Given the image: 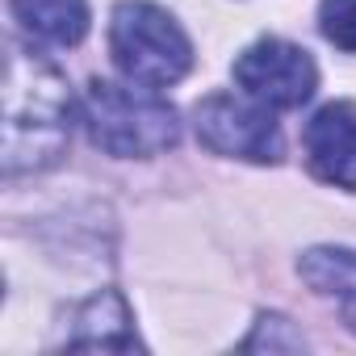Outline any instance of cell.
<instances>
[{
    "label": "cell",
    "instance_id": "6da1fadb",
    "mask_svg": "<svg viewBox=\"0 0 356 356\" xmlns=\"http://www.w3.org/2000/svg\"><path fill=\"white\" fill-rule=\"evenodd\" d=\"M72 130V97L63 76L26 47L5 59V172H42L59 163Z\"/></svg>",
    "mask_w": 356,
    "mask_h": 356
},
{
    "label": "cell",
    "instance_id": "7a4b0ae2",
    "mask_svg": "<svg viewBox=\"0 0 356 356\" xmlns=\"http://www.w3.org/2000/svg\"><path fill=\"white\" fill-rule=\"evenodd\" d=\"M80 122L88 138L118 159L159 155L181 138V122L168 101L151 97V88H126L113 80H92L84 88Z\"/></svg>",
    "mask_w": 356,
    "mask_h": 356
},
{
    "label": "cell",
    "instance_id": "3957f363",
    "mask_svg": "<svg viewBox=\"0 0 356 356\" xmlns=\"http://www.w3.org/2000/svg\"><path fill=\"white\" fill-rule=\"evenodd\" d=\"M109 51L118 72L143 88H168L193 67V42L151 0H122L109 22Z\"/></svg>",
    "mask_w": 356,
    "mask_h": 356
},
{
    "label": "cell",
    "instance_id": "277c9868",
    "mask_svg": "<svg viewBox=\"0 0 356 356\" xmlns=\"http://www.w3.org/2000/svg\"><path fill=\"white\" fill-rule=\"evenodd\" d=\"M197 138L214 155L252 159V163H277L281 159V126L260 101H243L231 92H214L193 109Z\"/></svg>",
    "mask_w": 356,
    "mask_h": 356
},
{
    "label": "cell",
    "instance_id": "5b68a950",
    "mask_svg": "<svg viewBox=\"0 0 356 356\" xmlns=\"http://www.w3.org/2000/svg\"><path fill=\"white\" fill-rule=\"evenodd\" d=\"M235 84L268 109H298L314 97L318 67L302 47L285 38H260L235 59Z\"/></svg>",
    "mask_w": 356,
    "mask_h": 356
},
{
    "label": "cell",
    "instance_id": "8992f818",
    "mask_svg": "<svg viewBox=\"0 0 356 356\" xmlns=\"http://www.w3.org/2000/svg\"><path fill=\"white\" fill-rule=\"evenodd\" d=\"M306 163L318 181L356 193V105L331 101L306 122Z\"/></svg>",
    "mask_w": 356,
    "mask_h": 356
},
{
    "label": "cell",
    "instance_id": "52a82bcc",
    "mask_svg": "<svg viewBox=\"0 0 356 356\" xmlns=\"http://www.w3.org/2000/svg\"><path fill=\"white\" fill-rule=\"evenodd\" d=\"M67 348H113V352H134L143 348L138 335H134V323H130V310L126 302L105 289L97 298H88L80 310H76V331L67 335Z\"/></svg>",
    "mask_w": 356,
    "mask_h": 356
},
{
    "label": "cell",
    "instance_id": "ba28073f",
    "mask_svg": "<svg viewBox=\"0 0 356 356\" xmlns=\"http://www.w3.org/2000/svg\"><path fill=\"white\" fill-rule=\"evenodd\" d=\"M298 273L318 298L335 302L339 318L356 331V252H348V248H310L298 260Z\"/></svg>",
    "mask_w": 356,
    "mask_h": 356
},
{
    "label": "cell",
    "instance_id": "9c48e42d",
    "mask_svg": "<svg viewBox=\"0 0 356 356\" xmlns=\"http://www.w3.org/2000/svg\"><path fill=\"white\" fill-rule=\"evenodd\" d=\"M17 22L55 47H76L88 34V5L84 0H9Z\"/></svg>",
    "mask_w": 356,
    "mask_h": 356
},
{
    "label": "cell",
    "instance_id": "30bf717a",
    "mask_svg": "<svg viewBox=\"0 0 356 356\" xmlns=\"http://www.w3.org/2000/svg\"><path fill=\"white\" fill-rule=\"evenodd\" d=\"M318 30L331 47L356 51V0H323L318 5Z\"/></svg>",
    "mask_w": 356,
    "mask_h": 356
},
{
    "label": "cell",
    "instance_id": "8fae6325",
    "mask_svg": "<svg viewBox=\"0 0 356 356\" xmlns=\"http://www.w3.org/2000/svg\"><path fill=\"white\" fill-rule=\"evenodd\" d=\"M243 348H248V352H252V348H268V352H302L306 339H302L281 314H264V318L256 323V331L243 339Z\"/></svg>",
    "mask_w": 356,
    "mask_h": 356
}]
</instances>
